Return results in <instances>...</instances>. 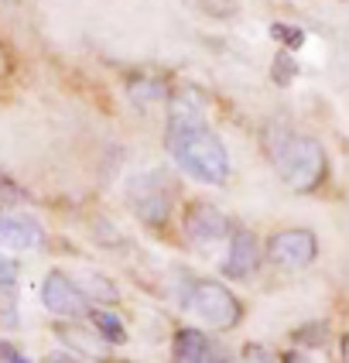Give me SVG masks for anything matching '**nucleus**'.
Returning a JSON list of instances; mask_svg holds the SVG:
<instances>
[{
    "label": "nucleus",
    "mask_w": 349,
    "mask_h": 363,
    "mask_svg": "<svg viewBox=\"0 0 349 363\" xmlns=\"http://www.w3.org/2000/svg\"><path fill=\"white\" fill-rule=\"evenodd\" d=\"M164 144L182 172L202 185H223L229 179V151L205 117L188 103V96L171 103Z\"/></svg>",
    "instance_id": "1"
},
{
    "label": "nucleus",
    "mask_w": 349,
    "mask_h": 363,
    "mask_svg": "<svg viewBox=\"0 0 349 363\" xmlns=\"http://www.w3.org/2000/svg\"><path fill=\"white\" fill-rule=\"evenodd\" d=\"M270 164L278 168V175L291 192H311L319 189L328 175V158L326 147L315 138H302L294 134L287 123H267L261 134Z\"/></svg>",
    "instance_id": "2"
},
{
    "label": "nucleus",
    "mask_w": 349,
    "mask_h": 363,
    "mask_svg": "<svg viewBox=\"0 0 349 363\" xmlns=\"http://www.w3.org/2000/svg\"><path fill=\"white\" fill-rule=\"evenodd\" d=\"M188 308L209 323L212 329H233L244 319V305L240 298L219 281H195L188 291Z\"/></svg>",
    "instance_id": "3"
},
{
    "label": "nucleus",
    "mask_w": 349,
    "mask_h": 363,
    "mask_svg": "<svg viewBox=\"0 0 349 363\" xmlns=\"http://www.w3.org/2000/svg\"><path fill=\"white\" fill-rule=\"evenodd\" d=\"M319 257V237L311 230H281L267 240V261L281 271H302Z\"/></svg>",
    "instance_id": "4"
},
{
    "label": "nucleus",
    "mask_w": 349,
    "mask_h": 363,
    "mask_svg": "<svg viewBox=\"0 0 349 363\" xmlns=\"http://www.w3.org/2000/svg\"><path fill=\"white\" fill-rule=\"evenodd\" d=\"M130 209L134 216L147 226H161L168 223L171 213V189L161 182V175H141V179L130 182Z\"/></svg>",
    "instance_id": "5"
},
{
    "label": "nucleus",
    "mask_w": 349,
    "mask_h": 363,
    "mask_svg": "<svg viewBox=\"0 0 349 363\" xmlns=\"http://www.w3.org/2000/svg\"><path fill=\"white\" fill-rule=\"evenodd\" d=\"M41 302L52 315H62V319H82L89 315V295L82 291L79 281H72L69 274L62 271H52L45 284H41Z\"/></svg>",
    "instance_id": "6"
},
{
    "label": "nucleus",
    "mask_w": 349,
    "mask_h": 363,
    "mask_svg": "<svg viewBox=\"0 0 349 363\" xmlns=\"http://www.w3.org/2000/svg\"><path fill=\"white\" fill-rule=\"evenodd\" d=\"M45 243H48L45 226L35 216L0 209V247H7V250H41Z\"/></svg>",
    "instance_id": "7"
},
{
    "label": "nucleus",
    "mask_w": 349,
    "mask_h": 363,
    "mask_svg": "<svg viewBox=\"0 0 349 363\" xmlns=\"http://www.w3.org/2000/svg\"><path fill=\"white\" fill-rule=\"evenodd\" d=\"M261 257H264V250H261L257 233L233 230V233H229V254H226L223 274L226 278H240V281H244V278H253L257 267H261Z\"/></svg>",
    "instance_id": "8"
},
{
    "label": "nucleus",
    "mask_w": 349,
    "mask_h": 363,
    "mask_svg": "<svg viewBox=\"0 0 349 363\" xmlns=\"http://www.w3.org/2000/svg\"><path fill=\"white\" fill-rule=\"evenodd\" d=\"M185 233H188V240H195V243H216V240H223V237H229L233 226L226 220V213H219L216 206L195 202V206L185 209Z\"/></svg>",
    "instance_id": "9"
},
{
    "label": "nucleus",
    "mask_w": 349,
    "mask_h": 363,
    "mask_svg": "<svg viewBox=\"0 0 349 363\" xmlns=\"http://www.w3.org/2000/svg\"><path fill=\"white\" fill-rule=\"evenodd\" d=\"M171 357L182 363H205L216 357V346L209 343L199 329H182L171 343Z\"/></svg>",
    "instance_id": "10"
},
{
    "label": "nucleus",
    "mask_w": 349,
    "mask_h": 363,
    "mask_svg": "<svg viewBox=\"0 0 349 363\" xmlns=\"http://www.w3.org/2000/svg\"><path fill=\"white\" fill-rule=\"evenodd\" d=\"M89 323H93V329L100 333L103 343H113V346L127 343V329H123L117 312H110V308H89Z\"/></svg>",
    "instance_id": "11"
},
{
    "label": "nucleus",
    "mask_w": 349,
    "mask_h": 363,
    "mask_svg": "<svg viewBox=\"0 0 349 363\" xmlns=\"http://www.w3.org/2000/svg\"><path fill=\"white\" fill-rule=\"evenodd\" d=\"M0 325L18 329V291H14V284L0 288Z\"/></svg>",
    "instance_id": "12"
},
{
    "label": "nucleus",
    "mask_w": 349,
    "mask_h": 363,
    "mask_svg": "<svg viewBox=\"0 0 349 363\" xmlns=\"http://www.w3.org/2000/svg\"><path fill=\"white\" fill-rule=\"evenodd\" d=\"M294 72H298V62L291 59V52H281V55L274 59V65H270V76H274L278 86H287V82L294 79Z\"/></svg>",
    "instance_id": "13"
},
{
    "label": "nucleus",
    "mask_w": 349,
    "mask_h": 363,
    "mask_svg": "<svg viewBox=\"0 0 349 363\" xmlns=\"http://www.w3.org/2000/svg\"><path fill=\"white\" fill-rule=\"evenodd\" d=\"M294 340H298L302 346H326V340H328V325H326V323L302 325V329L294 333Z\"/></svg>",
    "instance_id": "14"
},
{
    "label": "nucleus",
    "mask_w": 349,
    "mask_h": 363,
    "mask_svg": "<svg viewBox=\"0 0 349 363\" xmlns=\"http://www.w3.org/2000/svg\"><path fill=\"white\" fill-rule=\"evenodd\" d=\"M79 284H86L82 291H86L89 298H93V295H96V298H103V302H110V298H117V291H113V284H110V281H103L100 274H86V278H82Z\"/></svg>",
    "instance_id": "15"
},
{
    "label": "nucleus",
    "mask_w": 349,
    "mask_h": 363,
    "mask_svg": "<svg viewBox=\"0 0 349 363\" xmlns=\"http://www.w3.org/2000/svg\"><path fill=\"white\" fill-rule=\"evenodd\" d=\"M270 35H274V38H281L287 48H298V45H305V35H302L298 28H287V24H274V28H270Z\"/></svg>",
    "instance_id": "16"
},
{
    "label": "nucleus",
    "mask_w": 349,
    "mask_h": 363,
    "mask_svg": "<svg viewBox=\"0 0 349 363\" xmlns=\"http://www.w3.org/2000/svg\"><path fill=\"white\" fill-rule=\"evenodd\" d=\"M18 281V264L11 261V257H0V288L4 284H14Z\"/></svg>",
    "instance_id": "17"
},
{
    "label": "nucleus",
    "mask_w": 349,
    "mask_h": 363,
    "mask_svg": "<svg viewBox=\"0 0 349 363\" xmlns=\"http://www.w3.org/2000/svg\"><path fill=\"white\" fill-rule=\"evenodd\" d=\"M0 360H11V363H21L24 357H21L18 346H11L7 340H0Z\"/></svg>",
    "instance_id": "18"
},
{
    "label": "nucleus",
    "mask_w": 349,
    "mask_h": 363,
    "mask_svg": "<svg viewBox=\"0 0 349 363\" xmlns=\"http://www.w3.org/2000/svg\"><path fill=\"white\" fill-rule=\"evenodd\" d=\"M244 357H261V360H267L270 353H267V350H261V346H246V350H244Z\"/></svg>",
    "instance_id": "19"
},
{
    "label": "nucleus",
    "mask_w": 349,
    "mask_h": 363,
    "mask_svg": "<svg viewBox=\"0 0 349 363\" xmlns=\"http://www.w3.org/2000/svg\"><path fill=\"white\" fill-rule=\"evenodd\" d=\"M4 189H14V185H11V179H7V175L0 172V192H4Z\"/></svg>",
    "instance_id": "20"
},
{
    "label": "nucleus",
    "mask_w": 349,
    "mask_h": 363,
    "mask_svg": "<svg viewBox=\"0 0 349 363\" xmlns=\"http://www.w3.org/2000/svg\"><path fill=\"white\" fill-rule=\"evenodd\" d=\"M343 357L349 360V336H343Z\"/></svg>",
    "instance_id": "21"
},
{
    "label": "nucleus",
    "mask_w": 349,
    "mask_h": 363,
    "mask_svg": "<svg viewBox=\"0 0 349 363\" xmlns=\"http://www.w3.org/2000/svg\"><path fill=\"white\" fill-rule=\"evenodd\" d=\"M4 69H7V62H4V52H0V72H4Z\"/></svg>",
    "instance_id": "22"
},
{
    "label": "nucleus",
    "mask_w": 349,
    "mask_h": 363,
    "mask_svg": "<svg viewBox=\"0 0 349 363\" xmlns=\"http://www.w3.org/2000/svg\"><path fill=\"white\" fill-rule=\"evenodd\" d=\"M0 4H7V7H14V4H21V0H0Z\"/></svg>",
    "instance_id": "23"
}]
</instances>
